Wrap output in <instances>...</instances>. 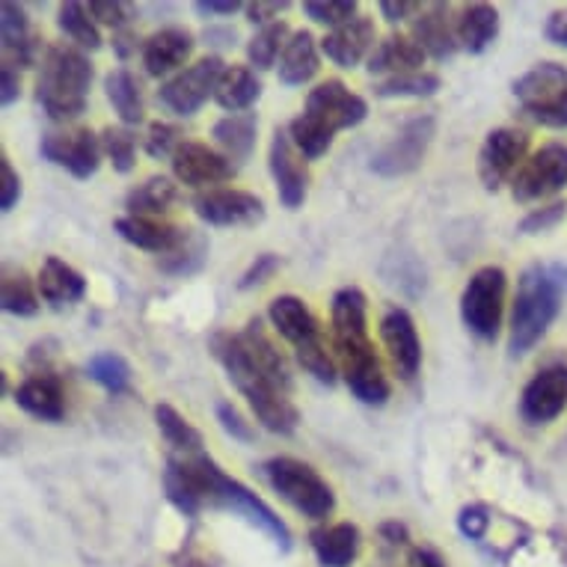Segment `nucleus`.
I'll return each instance as SVG.
<instances>
[{
  "mask_svg": "<svg viewBox=\"0 0 567 567\" xmlns=\"http://www.w3.org/2000/svg\"><path fill=\"white\" fill-rule=\"evenodd\" d=\"M321 51L327 54V60H333L342 69L360 65L374 51V21L369 16H357L342 28L330 30L321 39Z\"/></svg>",
  "mask_w": 567,
  "mask_h": 567,
  "instance_id": "nucleus-20",
  "label": "nucleus"
},
{
  "mask_svg": "<svg viewBox=\"0 0 567 567\" xmlns=\"http://www.w3.org/2000/svg\"><path fill=\"white\" fill-rule=\"evenodd\" d=\"M369 303L363 289L344 286L333 295L330 303V321H333V348L342 365L344 383L353 392V399L369 408H381L390 399V381L383 374V365L374 353L369 339Z\"/></svg>",
  "mask_w": 567,
  "mask_h": 567,
  "instance_id": "nucleus-1",
  "label": "nucleus"
},
{
  "mask_svg": "<svg viewBox=\"0 0 567 567\" xmlns=\"http://www.w3.org/2000/svg\"><path fill=\"white\" fill-rule=\"evenodd\" d=\"M247 3H238V0H196L194 10L203 16V19H229L238 10H244Z\"/></svg>",
  "mask_w": 567,
  "mask_h": 567,
  "instance_id": "nucleus-57",
  "label": "nucleus"
},
{
  "mask_svg": "<svg viewBox=\"0 0 567 567\" xmlns=\"http://www.w3.org/2000/svg\"><path fill=\"white\" fill-rule=\"evenodd\" d=\"M378 535H381V538L386 540V544H392V547H404V544H408V540H410V529H408V526H404V523H399V520L381 523V529H378Z\"/></svg>",
  "mask_w": 567,
  "mask_h": 567,
  "instance_id": "nucleus-61",
  "label": "nucleus"
},
{
  "mask_svg": "<svg viewBox=\"0 0 567 567\" xmlns=\"http://www.w3.org/2000/svg\"><path fill=\"white\" fill-rule=\"evenodd\" d=\"M413 39L425 54L440 60V63L455 56L461 42H457V24H452V19H449L446 3H431L429 10H422V16L413 24Z\"/></svg>",
  "mask_w": 567,
  "mask_h": 567,
  "instance_id": "nucleus-25",
  "label": "nucleus"
},
{
  "mask_svg": "<svg viewBox=\"0 0 567 567\" xmlns=\"http://www.w3.org/2000/svg\"><path fill=\"white\" fill-rule=\"evenodd\" d=\"M499 37V12L491 3H470L457 19V42L470 54H484Z\"/></svg>",
  "mask_w": 567,
  "mask_h": 567,
  "instance_id": "nucleus-32",
  "label": "nucleus"
},
{
  "mask_svg": "<svg viewBox=\"0 0 567 567\" xmlns=\"http://www.w3.org/2000/svg\"><path fill=\"white\" fill-rule=\"evenodd\" d=\"M259 475L282 503H289L295 512L309 517V520H327L333 514V487L318 475V470H312L298 457H270L259 466Z\"/></svg>",
  "mask_w": 567,
  "mask_h": 567,
  "instance_id": "nucleus-7",
  "label": "nucleus"
},
{
  "mask_svg": "<svg viewBox=\"0 0 567 567\" xmlns=\"http://www.w3.org/2000/svg\"><path fill=\"white\" fill-rule=\"evenodd\" d=\"M410 567H446V561L440 558L437 549L413 547L410 549Z\"/></svg>",
  "mask_w": 567,
  "mask_h": 567,
  "instance_id": "nucleus-62",
  "label": "nucleus"
},
{
  "mask_svg": "<svg viewBox=\"0 0 567 567\" xmlns=\"http://www.w3.org/2000/svg\"><path fill=\"white\" fill-rule=\"evenodd\" d=\"M307 116L318 120L324 128H330L333 134L344 128H357L360 122L369 116V104H365L363 95L351 93L342 81H324L318 84L312 93L307 95V107H303Z\"/></svg>",
  "mask_w": 567,
  "mask_h": 567,
  "instance_id": "nucleus-14",
  "label": "nucleus"
},
{
  "mask_svg": "<svg viewBox=\"0 0 567 567\" xmlns=\"http://www.w3.org/2000/svg\"><path fill=\"white\" fill-rule=\"evenodd\" d=\"M505 291H508V277L496 265L478 268L470 277L461 295V318L475 339L496 342V336L503 330Z\"/></svg>",
  "mask_w": 567,
  "mask_h": 567,
  "instance_id": "nucleus-8",
  "label": "nucleus"
},
{
  "mask_svg": "<svg viewBox=\"0 0 567 567\" xmlns=\"http://www.w3.org/2000/svg\"><path fill=\"white\" fill-rule=\"evenodd\" d=\"M205 261H208V238L203 233L187 229L185 241L167 256H161L158 270H164L169 277H190L196 270H203Z\"/></svg>",
  "mask_w": 567,
  "mask_h": 567,
  "instance_id": "nucleus-38",
  "label": "nucleus"
},
{
  "mask_svg": "<svg viewBox=\"0 0 567 567\" xmlns=\"http://www.w3.org/2000/svg\"><path fill=\"white\" fill-rule=\"evenodd\" d=\"M164 491L167 499L176 505L185 517H196L205 508V491L203 478L196 473L194 455L169 457L167 470H164Z\"/></svg>",
  "mask_w": 567,
  "mask_h": 567,
  "instance_id": "nucleus-26",
  "label": "nucleus"
},
{
  "mask_svg": "<svg viewBox=\"0 0 567 567\" xmlns=\"http://www.w3.org/2000/svg\"><path fill=\"white\" fill-rule=\"evenodd\" d=\"M173 173H176L182 185L208 187L224 185V182L235 178L238 167L226 155H220V152L208 150L205 143L185 140L176 155H173Z\"/></svg>",
  "mask_w": 567,
  "mask_h": 567,
  "instance_id": "nucleus-18",
  "label": "nucleus"
},
{
  "mask_svg": "<svg viewBox=\"0 0 567 567\" xmlns=\"http://www.w3.org/2000/svg\"><path fill=\"white\" fill-rule=\"evenodd\" d=\"M185 140H182V128L169 125V122H152L150 134H146V152L152 158H173Z\"/></svg>",
  "mask_w": 567,
  "mask_h": 567,
  "instance_id": "nucleus-48",
  "label": "nucleus"
},
{
  "mask_svg": "<svg viewBox=\"0 0 567 567\" xmlns=\"http://www.w3.org/2000/svg\"><path fill=\"white\" fill-rule=\"evenodd\" d=\"M102 150L104 155L111 158L113 169L116 173H131L134 169V164H137V137L131 134L128 128H104L102 131Z\"/></svg>",
  "mask_w": 567,
  "mask_h": 567,
  "instance_id": "nucleus-46",
  "label": "nucleus"
},
{
  "mask_svg": "<svg viewBox=\"0 0 567 567\" xmlns=\"http://www.w3.org/2000/svg\"><path fill=\"white\" fill-rule=\"evenodd\" d=\"M19 199H21L19 173L12 169V164L7 155H0V212H3V215H7V212H12Z\"/></svg>",
  "mask_w": 567,
  "mask_h": 567,
  "instance_id": "nucleus-54",
  "label": "nucleus"
},
{
  "mask_svg": "<svg viewBox=\"0 0 567 567\" xmlns=\"http://www.w3.org/2000/svg\"><path fill=\"white\" fill-rule=\"evenodd\" d=\"M113 229H116L122 241H128L131 247H137V250L146 252H158V256H167V252L176 250L187 235V229H178V226L158 224V220H152V217L131 215L116 217Z\"/></svg>",
  "mask_w": 567,
  "mask_h": 567,
  "instance_id": "nucleus-22",
  "label": "nucleus"
},
{
  "mask_svg": "<svg viewBox=\"0 0 567 567\" xmlns=\"http://www.w3.org/2000/svg\"><path fill=\"white\" fill-rule=\"evenodd\" d=\"M217 422H220V429H224L226 437L238 440V443H252L256 434H252V425L247 419L241 416V410L235 408L233 401H217Z\"/></svg>",
  "mask_w": 567,
  "mask_h": 567,
  "instance_id": "nucleus-49",
  "label": "nucleus"
},
{
  "mask_svg": "<svg viewBox=\"0 0 567 567\" xmlns=\"http://www.w3.org/2000/svg\"><path fill=\"white\" fill-rule=\"evenodd\" d=\"M567 215V203H553V205H544V208H535L529 215L520 220V229L523 235H540V233H549L553 226H558L565 220Z\"/></svg>",
  "mask_w": 567,
  "mask_h": 567,
  "instance_id": "nucleus-50",
  "label": "nucleus"
},
{
  "mask_svg": "<svg viewBox=\"0 0 567 567\" xmlns=\"http://www.w3.org/2000/svg\"><path fill=\"white\" fill-rule=\"evenodd\" d=\"M37 286L42 300H48L51 307H72L78 300H84L86 295V279L72 265L56 259V256H48L42 261Z\"/></svg>",
  "mask_w": 567,
  "mask_h": 567,
  "instance_id": "nucleus-28",
  "label": "nucleus"
},
{
  "mask_svg": "<svg viewBox=\"0 0 567 567\" xmlns=\"http://www.w3.org/2000/svg\"><path fill=\"white\" fill-rule=\"evenodd\" d=\"M86 374H90L102 390L111 392V395H122V392H128L131 386V369L120 353H95L93 360L86 363Z\"/></svg>",
  "mask_w": 567,
  "mask_h": 567,
  "instance_id": "nucleus-45",
  "label": "nucleus"
},
{
  "mask_svg": "<svg viewBox=\"0 0 567 567\" xmlns=\"http://www.w3.org/2000/svg\"><path fill=\"white\" fill-rule=\"evenodd\" d=\"M241 339L244 344H247V351H250L252 363L259 365L270 381L279 383L286 392H291L289 365H286V360H282V353L277 351V344L270 342V336L265 333V327H261L259 318H250V321H247Z\"/></svg>",
  "mask_w": 567,
  "mask_h": 567,
  "instance_id": "nucleus-34",
  "label": "nucleus"
},
{
  "mask_svg": "<svg viewBox=\"0 0 567 567\" xmlns=\"http://www.w3.org/2000/svg\"><path fill=\"white\" fill-rule=\"evenodd\" d=\"M381 339L401 381H413L422 365V342H419L416 321L408 309L395 307L381 318Z\"/></svg>",
  "mask_w": 567,
  "mask_h": 567,
  "instance_id": "nucleus-19",
  "label": "nucleus"
},
{
  "mask_svg": "<svg viewBox=\"0 0 567 567\" xmlns=\"http://www.w3.org/2000/svg\"><path fill=\"white\" fill-rule=\"evenodd\" d=\"M532 122H538L544 128H567V90L558 93L556 99L538 104V107H529L526 111Z\"/></svg>",
  "mask_w": 567,
  "mask_h": 567,
  "instance_id": "nucleus-51",
  "label": "nucleus"
},
{
  "mask_svg": "<svg viewBox=\"0 0 567 567\" xmlns=\"http://www.w3.org/2000/svg\"><path fill=\"white\" fill-rule=\"evenodd\" d=\"M93 86V63L84 51L69 45L48 48L37 81V102L48 120L72 122L86 111Z\"/></svg>",
  "mask_w": 567,
  "mask_h": 567,
  "instance_id": "nucleus-4",
  "label": "nucleus"
},
{
  "mask_svg": "<svg viewBox=\"0 0 567 567\" xmlns=\"http://www.w3.org/2000/svg\"><path fill=\"white\" fill-rule=\"evenodd\" d=\"M0 303L3 312L19 318H33L39 312V295L37 286L30 282L24 270H7L3 282H0Z\"/></svg>",
  "mask_w": 567,
  "mask_h": 567,
  "instance_id": "nucleus-41",
  "label": "nucleus"
},
{
  "mask_svg": "<svg viewBox=\"0 0 567 567\" xmlns=\"http://www.w3.org/2000/svg\"><path fill=\"white\" fill-rule=\"evenodd\" d=\"M268 167L270 176H274V185H277L279 203L286 205L289 212H298L300 205L307 203L309 169L307 164H303V155L295 150L289 131H274V140H270L268 152Z\"/></svg>",
  "mask_w": 567,
  "mask_h": 567,
  "instance_id": "nucleus-16",
  "label": "nucleus"
},
{
  "mask_svg": "<svg viewBox=\"0 0 567 567\" xmlns=\"http://www.w3.org/2000/svg\"><path fill=\"white\" fill-rule=\"evenodd\" d=\"M487 526H491V517H487V508H482V505H466L457 514V529H461L464 538L482 540Z\"/></svg>",
  "mask_w": 567,
  "mask_h": 567,
  "instance_id": "nucleus-55",
  "label": "nucleus"
},
{
  "mask_svg": "<svg viewBox=\"0 0 567 567\" xmlns=\"http://www.w3.org/2000/svg\"><path fill=\"white\" fill-rule=\"evenodd\" d=\"M434 131H437V122H434L431 113H422V116H413L410 122H404V128L372 155V173L383 178L416 173L425 155H429Z\"/></svg>",
  "mask_w": 567,
  "mask_h": 567,
  "instance_id": "nucleus-10",
  "label": "nucleus"
},
{
  "mask_svg": "<svg viewBox=\"0 0 567 567\" xmlns=\"http://www.w3.org/2000/svg\"><path fill=\"white\" fill-rule=\"evenodd\" d=\"M544 37H547V42H553V45L567 48V12L565 10H558L549 16L547 24H544Z\"/></svg>",
  "mask_w": 567,
  "mask_h": 567,
  "instance_id": "nucleus-60",
  "label": "nucleus"
},
{
  "mask_svg": "<svg viewBox=\"0 0 567 567\" xmlns=\"http://www.w3.org/2000/svg\"><path fill=\"white\" fill-rule=\"evenodd\" d=\"M309 544L321 567H351L360 553V529L353 523H336L312 532Z\"/></svg>",
  "mask_w": 567,
  "mask_h": 567,
  "instance_id": "nucleus-29",
  "label": "nucleus"
},
{
  "mask_svg": "<svg viewBox=\"0 0 567 567\" xmlns=\"http://www.w3.org/2000/svg\"><path fill=\"white\" fill-rule=\"evenodd\" d=\"M16 404L42 422H60L65 416L63 381L54 372H39L16 390Z\"/></svg>",
  "mask_w": 567,
  "mask_h": 567,
  "instance_id": "nucleus-21",
  "label": "nucleus"
},
{
  "mask_svg": "<svg viewBox=\"0 0 567 567\" xmlns=\"http://www.w3.org/2000/svg\"><path fill=\"white\" fill-rule=\"evenodd\" d=\"M194 464L196 470H199V478H203L205 508H224V512L238 514V517H244L250 526L265 532L282 553L291 549V529L265 499H259L250 487H244L238 478L226 475L224 470H220L212 457L203 455V452L194 455Z\"/></svg>",
  "mask_w": 567,
  "mask_h": 567,
  "instance_id": "nucleus-5",
  "label": "nucleus"
},
{
  "mask_svg": "<svg viewBox=\"0 0 567 567\" xmlns=\"http://www.w3.org/2000/svg\"><path fill=\"white\" fill-rule=\"evenodd\" d=\"M567 90V69L561 63H538L529 72L514 81V95L520 99L523 111L556 99Z\"/></svg>",
  "mask_w": 567,
  "mask_h": 567,
  "instance_id": "nucleus-31",
  "label": "nucleus"
},
{
  "mask_svg": "<svg viewBox=\"0 0 567 567\" xmlns=\"http://www.w3.org/2000/svg\"><path fill=\"white\" fill-rule=\"evenodd\" d=\"M155 422H158L164 440H167L176 452H182V455H199V452H203V434H199L176 408L158 404V408H155Z\"/></svg>",
  "mask_w": 567,
  "mask_h": 567,
  "instance_id": "nucleus-40",
  "label": "nucleus"
},
{
  "mask_svg": "<svg viewBox=\"0 0 567 567\" xmlns=\"http://www.w3.org/2000/svg\"><path fill=\"white\" fill-rule=\"evenodd\" d=\"M289 24H286V21H274V24L261 28L259 33L247 42V60H250V65H256V69L265 72V69H270V65L282 56L286 45H289Z\"/></svg>",
  "mask_w": 567,
  "mask_h": 567,
  "instance_id": "nucleus-43",
  "label": "nucleus"
},
{
  "mask_svg": "<svg viewBox=\"0 0 567 567\" xmlns=\"http://www.w3.org/2000/svg\"><path fill=\"white\" fill-rule=\"evenodd\" d=\"M56 24L63 30L65 37L72 39L78 48H84V51H99L102 48V33H99V24L90 16L84 3H78V0H69L60 7L56 12Z\"/></svg>",
  "mask_w": 567,
  "mask_h": 567,
  "instance_id": "nucleus-39",
  "label": "nucleus"
},
{
  "mask_svg": "<svg viewBox=\"0 0 567 567\" xmlns=\"http://www.w3.org/2000/svg\"><path fill=\"white\" fill-rule=\"evenodd\" d=\"M0 45H3V63L30 65L37 60V37L30 33L28 12L12 0L0 7Z\"/></svg>",
  "mask_w": 567,
  "mask_h": 567,
  "instance_id": "nucleus-27",
  "label": "nucleus"
},
{
  "mask_svg": "<svg viewBox=\"0 0 567 567\" xmlns=\"http://www.w3.org/2000/svg\"><path fill=\"white\" fill-rule=\"evenodd\" d=\"M289 7V0H256V3H247L244 10H247V19H250L252 24L268 28V24L279 21V12H286Z\"/></svg>",
  "mask_w": 567,
  "mask_h": 567,
  "instance_id": "nucleus-56",
  "label": "nucleus"
},
{
  "mask_svg": "<svg viewBox=\"0 0 567 567\" xmlns=\"http://www.w3.org/2000/svg\"><path fill=\"white\" fill-rule=\"evenodd\" d=\"M90 16L95 19V24L125 30L131 21V7L128 3H120V0H95V3H90Z\"/></svg>",
  "mask_w": 567,
  "mask_h": 567,
  "instance_id": "nucleus-53",
  "label": "nucleus"
},
{
  "mask_svg": "<svg viewBox=\"0 0 567 567\" xmlns=\"http://www.w3.org/2000/svg\"><path fill=\"white\" fill-rule=\"evenodd\" d=\"M321 60H318L316 37L309 30L291 33L289 45L279 56V84L282 86H303L318 75Z\"/></svg>",
  "mask_w": 567,
  "mask_h": 567,
  "instance_id": "nucleus-30",
  "label": "nucleus"
},
{
  "mask_svg": "<svg viewBox=\"0 0 567 567\" xmlns=\"http://www.w3.org/2000/svg\"><path fill=\"white\" fill-rule=\"evenodd\" d=\"M303 12L316 24L336 30L357 19V0H309V3H303Z\"/></svg>",
  "mask_w": 567,
  "mask_h": 567,
  "instance_id": "nucleus-47",
  "label": "nucleus"
},
{
  "mask_svg": "<svg viewBox=\"0 0 567 567\" xmlns=\"http://www.w3.org/2000/svg\"><path fill=\"white\" fill-rule=\"evenodd\" d=\"M529 134L520 128H496L484 137L478 150V178L484 190L496 194L514 176V169L526 164Z\"/></svg>",
  "mask_w": 567,
  "mask_h": 567,
  "instance_id": "nucleus-13",
  "label": "nucleus"
},
{
  "mask_svg": "<svg viewBox=\"0 0 567 567\" xmlns=\"http://www.w3.org/2000/svg\"><path fill=\"white\" fill-rule=\"evenodd\" d=\"M289 137H291V143H295V150H298L303 158L316 161L330 152L336 134L330 128H324V125H321L318 120L307 116V113H300V116H295V120H291Z\"/></svg>",
  "mask_w": 567,
  "mask_h": 567,
  "instance_id": "nucleus-42",
  "label": "nucleus"
},
{
  "mask_svg": "<svg viewBox=\"0 0 567 567\" xmlns=\"http://www.w3.org/2000/svg\"><path fill=\"white\" fill-rule=\"evenodd\" d=\"M425 51L419 48V42L413 37H386L383 42H378L372 51V56L365 60V69L369 75H413V72H422L419 65L425 63Z\"/></svg>",
  "mask_w": 567,
  "mask_h": 567,
  "instance_id": "nucleus-24",
  "label": "nucleus"
},
{
  "mask_svg": "<svg viewBox=\"0 0 567 567\" xmlns=\"http://www.w3.org/2000/svg\"><path fill=\"white\" fill-rule=\"evenodd\" d=\"M176 199L178 187L173 185V178L152 176L125 196V208H128L131 217H152L155 220L158 215H167Z\"/></svg>",
  "mask_w": 567,
  "mask_h": 567,
  "instance_id": "nucleus-37",
  "label": "nucleus"
},
{
  "mask_svg": "<svg viewBox=\"0 0 567 567\" xmlns=\"http://www.w3.org/2000/svg\"><path fill=\"white\" fill-rule=\"evenodd\" d=\"M113 48H116V54H120L122 60H128V56L137 51V37H134L128 28L116 30V33H113Z\"/></svg>",
  "mask_w": 567,
  "mask_h": 567,
  "instance_id": "nucleus-63",
  "label": "nucleus"
},
{
  "mask_svg": "<svg viewBox=\"0 0 567 567\" xmlns=\"http://www.w3.org/2000/svg\"><path fill=\"white\" fill-rule=\"evenodd\" d=\"M226 72V63L220 56H203L194 65H187L185 72H178L176 78H169L167 84L158 90V104L173 116H194L199 113L212 95H215L220 75Z\"/></svg>",
  "mask_w": 567,
  "mask_h": 567,
  "instance_id": "nucleus-9",
  "label": "nucleus"
},
{
  "mask_svg": "<svg viewBox=\"0 0 567 567\" xmlns=\"http://www.w3.org/2000/svg\"><path fill=\"white\" fill-rule=\"evenodd\" d=\"M194 212L208 226H256L265 220L261 196L235 190V187H217V190L196 194Z\"/></svg>",
  "mask_w": 567,
  "mask_h": 567,
  "instance_id": "nucleus-15",
  "label": "nucleus"
},
{
  "mask_svg": "<svg viewBox=\"0 0 567 567\" xmlns=\"http://www.w3.org/2000/svg\"><path fill=\"white\" fill-rule=\"evenodd\" d=\"M416 10L419 3H413V0H383L381 3V16L390 21V24H399V21L410 19Z\"/></svg>",
  "mask_w": 567,
  "mask_h": 567,
  "instance_id": "nucleus-59",
  "label": "nucleus"
},
{
  "mask_svg": "<svg viewBox=\"0 0 567 567\" xmlns=\"http://www.w3.org/2000/svg\"><path fill=\"white\" fill-rule=\"evenodd\" d=\"M277 270H279L277 252H259V256L250 261V268L244 270L241 279H238V289L241 291L256 289V286H261V282H268Z\"/></svg>",
  "mask_w": 567,
  "mask_h": 567,
  "instance_id": "nucleus-52",
  "label": "nucleus"
},
{
  "mask_svg": "<svg viewBox=\"0 0 567 567\" xmlns=\"http://www.w3.org/2000/svg\"><path fill=\"white\" fill-rule=\"evenodd\" d=\"M205 45H215V48H233L235 45V30L229 28H212V30H205Z\"/></svg>",
  "mask_w": 567,
  "mask_h": 567,
  "instance_id": "nucleus-64",
  "label": "nucleus"
},
{
  "mask_svg": "<svg viewBox=\"0 0 567 567\" xmlns=\"http://www.w3.org/2000/svg\"><path fill=\"white\" fill-rule=\"evenodd\" d=\"M194 51V37L185 28H164L158 33H152L143 45V65L146 75L164 78L169 72H176L178 65L185 63Z\"/></svg>",
  "mask_w": 567,
  "mask_h": 567,
  "instance_id": "nucleus-23",
  "label": "nucleus"
},
{
  "mask_svg": "<svg viewBox=\"0 0 567 567\" xmlns=\"http://www.w3.org/2000/svg\"><path fill=\"white\" fill-rule=\"evenodd\" d=\"M261 84L252 69L247 65H226L220 84L215 90V102L229 113H247L259 102Z\"/></svg>",
  "mask_w": 567,
  "mask_h": 567,
  "instance_id": "nucleus-35",
  "label": "nucleus"
},
{
  "mask_svg": "<svg viewBox=\"0 0 567 567\" xmlns=\"http://www.w3.org/2000/svg\"><path fill=\"white\" fill-rule=\"evenodd\" d=\"M440 86H443L440 75L413 72V75L383 78L381 84H374V95L378 99H431V95H437Z\"/></svg>",
  "mask_w": 567,
  "mask_h": 567,
  "instance_id": "nucleus-44",
  "label": "nucleus"
},
{
  "mask_svg": "<svg viewBox=\"0 0 567 567\" xmlns=\"http://www.w3.org/2000/svg\"><path fill=\"white\" fill-rule=\"evenodd\" d=\"M0 84H3V93H0V104L3 107H10L16 99H19L21 93V78H19V69L10 63H3V69H0Z\"/></svg>",
  "mask_w": 567,
  "mask_h": 567,
  "instance_id": "nucleus-58",
  "label": "nucleus"
},
{
  "mask_svg": "<svg viewBox=\"0 0 567 567\" xmlns=\"http://www.w3.org/2000/svg\"><path fill=\"white\" fill-rule=\"evenodd\" d=\"M567 291L565 265H532L517 279L508 327V351L512 357L529 353L547 336L553 321L561 312Z\"/></svg>",
  "mask_w": 567,
  "mask_h": 567,
  "instance_id": "nucleus-3",
  "label": "nucleus"
},
{
  "mask_svg": "<svg viewBox=\"0 0 567 567\" xmlns=\"http://www.w3.org/2000/svg\"><path fill=\"white\" fill-rule=\"evenodd\" d=\"M268 318L274 330H277L286 342L295 348L298 363L307 369L318 383L333 386L336 383V360L327 351L324 339H321V327L318 318L309 312V307L295 295H279L270 300Z\"/></svg>",
  "mask_w": 567,
  "mask_h": 567,
  "instance_id": "nucleus-6",
  "label": "nucleus"
},
{
  "mask_svg": "<svg viewBox=\"0 0 567 567\" xmlns=\"http://www.w3.org/2000/svg\"><path fill=\"white\" fill-rule=\"evenodd\" d=\"M256 131H259L256 113H229V116L217 122L212 137L217 140V146L224 150L226 158L233 161V164H241L256 150Z\"/></svg>",
  "mask_w": 567,
  "mask_h": 567,
  "instance_id": "nucleus-33",
  "label": "nucleus"
},
{
  "mask_svg": "<svg viewBox=\"0 0 567 567\" xmlns=\"http://www.w3.org/2000/svg\"><path fill=\"white\" fill-rule=\"evenodd\" d=\"M42 158L54 167H63L75 178H90L102 167V137H95L90 128L75 131H48L39 140Z\"/></svg>",
  "mask_w": 567,
  "mask_h": 567,
  "instance_id": "nucleus-12",
  "label": "nucleus"
},
{
  "mask_svg": "<svg viewBox=\"0 0 567 567\" xmlns=\"http://www.w3.org/2000/svg\"><path fill=\"white\" fill-rule=\"evenodd\" d=\"M567 187V146L549 143L540 152H535L512 182V194L517 203L529 205L540 203L547 196L558 194Z\"/></svg>",
  "mask_w": 567,
  "mask_h": 567,
  "instance_id": "nucleus-11",
  "label": "nucleus"
},
{
  "mask_svg": "<svg viewBox=\"0 0 567 567\" xmlns=\"http://www.w3.org/2000/svg\"><path fill=\"white\" fill-rule=\"evenodd\" d=\"M104 95L113 104L122 125H140L143 116H146L143 90H140L137 78L131 75L128 69H113L111 75L104 78Z\"/></svg>",
  "mask_w": 567,
  "mask_h": 567,
  "instance_id": "nucleus-36",
  "label": "nucleus"
},
{
  "mask_svg": "<svg viewBox=\"0 0 567 567\" xmlns=\"http://www.w3.org/2000/svg\"><path fill=\"white\" fill-rule=\"evenodd\" d=\"M567 408V365L553 363L540 369L520 395V416L526 425H547Z\"/></svg>",
  "mask_w": 567,
  "mask_h": 567,
  "instance_id": "nucleus-17",
  "label": "nucleus"
},
{
  "mask_svg": "<svg viewBox=\"0 0 567 567\" xmlns=\"http://www.w3.org/2000/svg\"><path fill=\"white\" fill-rule=\"evenodd\" d=\"M208 351L217 363L224 365V372L229 374V381L241 390L247 404L252 408L256 419L261 422V429L279 437H289L300 425L298 408L291 404V392H286L279 383H274L268 374L261 372L259 365L252 363L250 351L244 344L241 333H226L217 330L208 339Z\"/></svg>",
  "mask_w": 567,
  "mask_h": 567,
  "instance_id": "nucleus-2",
  "label": "nucleus"
}]
</instances>
